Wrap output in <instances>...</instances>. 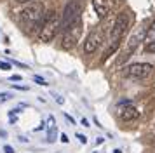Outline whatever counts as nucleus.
<instances>
[{
    "label": "nucleus",
    "instance_id": "nucleus-1",
    "mask_svg": "<svg viewBox=\"0 0 155 153\" xmlns=\"http://www.w3.org/2000/svg\"><path fill=\"white\" fill-rule=\"evenodd\" d=\"M59 24H61V18L56 12H47L44 16V24L40 28V33H38V40L51 42L59 31Z\"/></svg>",
    "mask_w": 155,
    "mask_h": 153
},
{
    "label": "nucleus",
    "instance_id": "nucleus-2",
    "mask_svg": "<svg viewBox=\"0 0 155 153\" xmlns=\"http://www.w3.org/2000/svg\"><path fill=\"white\" fill-rule=\"evenodd\" d=\"M45 14V7L42 2H30L21 11V19L25 23H37L40 21Z\"/></svg>",
    "mask_w": 155,
    "mask_h": 153
},
{
    "label": "nucleus",
    "instance_id": "nucleus-3",
    "mask_svg": "<svg viewBox=\"0 0 155 153\" xmlns=\"http://www.w3.org/2000/svg\"><path fill=\"white\" fill-rule=\"evenodd\" d=\"M80 33H82V23H80V19H77L71 26H68L66 30H64V35H63V49H66V50H70V49H73L75 45H77L78 38H80Z\"/></svg>",
    "mask_w": 155,
    "mask_h": 153
},
{
    "label": "nucleus",
    "instance_id": "nucleus-4",
    "mask_svg": "<svg viewBox=\"0 0 155 153\" xmlns=\"http://www.w3.org/2000/svg\"><path fill=\"white\" fill-rule=\"evenodd\" d=\"M77 19H80V5L78 2H70L66 4L63 11V16H61V24H59V30H66L68 26H71Z\"/></svg>",
    "mask_w": 155,
    "mask_h": 153
},
{
    "label": "nucleus",
    "instance_id": "nucleus-5",
    "mask_svg": "<svg viewBox=\"0 0 155 153\" xmlns=\"http://www.w3.org/2000/svg\"><path fill=\"white\" fill-rule=\"evenodd\" d=\"M152 71H153V66L152 64H148V63H134L131 66H127L126 71H124V75L129 76V78H147V76L152 75Z\"/></svg>",
    "mask_w": 155,
    "mask_h": 153
},
{
    "label": "nucleus",
    "instance_id": "nucleus-6",
    "mask_svg": "<svg viewBox=\"0 0 155 153\" xmlns=\"http://www.w3.org/2000/svg\"><path fill=\"white\" fill-rule=\"evenodd\" d=\"M127 26H129V14L124 11V12H120L117 16V19L113 23V28H112V31H110V38L113 42H119L122 38V35L127 31Z\"/></svg>",
    "mask_w": 155,
    "mask_h": 153
},
{
    "label": "nucleus",
    "instance_id": "nucleus-7",
    "mask_svg": "<svg viewBox=\"0 0 155 153\" xmlns=\"http://www.w3.org/2000/svg\"><path fill=\"white\" fill-rule=\"evenodd\" d=\"M99 44H101V35L98 31H91L84 42V52L85 54H92L99 47Z\"/></svg>",
    "mask_w": 155,
    "mask_h": 153
},
{
    "label": "nucleus",
    "instance_id": "nucleus-8",
    "mask_svg": "<svg viewBox=\"0 0 155 153\" xmlns=\"http://www.w3.org/2000/svg\"><path fill=\"white\" fill-rule=\"evenodd\" d=\"M92 7L99 18H105L112 9V0H92Z\"/></svg>",
    "mask_w": 155,
    "mask_h": 153
},
{
    "label": "nucleus",
    "instance_id": "nucleus-9",
    "mask_svg": "<svg viewBox=\"0 0 155 153\" xmlns=\"http://www.w3.org/2000/svg\"><path fill=\"white\" fill-rule=\"evenodd\" d=\"M140 117V111L136 110L134 106H126L124 110H120V118L124 120V122H133L136 118Z\"/></svg>",
    "mask_w": 155,
    "mask_h": 153
},
{
    "label": "nucleus",
    "instance_id": "nucleus-10",
    "mask_svg": "<svg viewBox=\"0 0 155 153\" xmlns=\"http://www.w3.org/2000/svg\"><path fill=\"white\" fill-rule=\"evenodd\" d=\"M47 141L49 143H54L56 141V120H54V117H49V120H47Z\"/></svg>",
    "mask_w": 155,
    "mask_h": 153
},
{
    "label": "nucleus",
    "instance_id": "nucleus-11",
    "mask_svg": "<svg viewBox=\"0 0 155 153\" xmlns=\"http://www.w3.org/2000/svg\"><path fill=\"white\" fill-rule=\"evenodd\" d=\"M155 40V19L152 21V24L147 28V31H145V44L148 42H153Z\"/></svg>",
    "mask_w": 155,
    "mask_h": 153
},
{
    "label": "nucleus",
    "instance_id": "nucleus-12",
    "mask_svg": "<svg viewBox=\"0 0 155 153\" xmlns=\"http://www.w3.org/2000/svg\"><path fill=\"white\" fill-rule=\"evenodd\" d=\"M117 47H119V42H113L112 45L108 47V50H106V52H105V56H103V61H105V59H106V57H108V56H112L113 52L117 50Z\"/></svg>",
    "mask_w": 155,
    "mask_h": 153
},
{
    "label": "nucleus",
    "instance_id": "nucleus-13",
    "mask_svg": "<svg viewBox=\"0 0 155 153\" xmlns=\"http://www.w3.org/2000/svg\"><path fill=\"white\" fill-rule=\"evenodd\" d=\"M145 50H147V52H153V54H155V40L153 42H148L147 45H145Z\"/></svg>",
    "mask_w": 155,
    "mask_h": 153
},
{
    "label": "nucleus",
    "instance_id": "nucleus-14",
    "mask_svg": "<svg viewBox=\"0 0 155 153\" xmlns=\"http://www.w3.org/2000/svg\"><path fill=\"white\" fill-rule=\"evenodd\" d=\"M11 94H9V92H2V94H0V103H5V101H9V99H11Z\"/></svg>",
    "mask_w": 155,
    "mask_h": 153
},
{
    "label": "nucleus",
    "instance_id": "nucleus-15",
    "mask_svg": "<svg viewBox=\"0 0 155 153\" xmlns=\"http://www.w3.org/2000/svg\"><path fill=\"white\" fill-rule=\"evenodd\" d=\"M9 68H11V64H9V63L0 61V70H9Z\"/></svg>",
    "mask_w": 155,
    "mask_h": 153
},
{
    "label": "nucleus",
    "instance_id": "nucleus-16",
    "mask_svg": "<svg viewBox=\"0 0 155 153\" xmlns=\"http://www.w3.org/2000/svg\"><path fill=\"white\" fill-rule=\"evenodd\" d=\"M77 138H78V141H80L82 145H85V143H87V138H85V136H82V134H77Z\"/></svg>",
    "mask_w": 155,
    "mask_h": 153
},
{
    "label": "nucleus",
    "instance_id": "nucleus-17",
    "mask_svg": "<svg viewBox=\"0 0 155 153\" xmlns=\"http://www.w3.org/2000/svg\"><path fill=\"white\" fill-rule=\"evenodd\" d=\"M35 82L40 83V85H45V80H44V78H40V76H35Z\"/></svg>",
    "mask_w": 155,
    "mask_h": 153
},
{
    "label": "nucleus",
    "instance_id": "nucleus-18",
    "mask_svg": "<svg viewBox=\"0 0 155 153\" xmlns=\"http://www.w3.org/2000/svg\"><path fill=\"white\" fill-rule=\"evenodd\" d=\"M4 151H5V153H14V150H12L11 146H7V145H5V146H4Z\"/></svg>",
    "mask_w": 155,
    "mask_h": 153
},
{
    "label": "nucleus",
    "instance_id": "nucleus-19",
    "mask_svg": "<svg viewBox=\"0 0 155 153\" xmlns=\"http://www.w3.org/2000/svg\"><path fill=\"white\" fill-rule=\"evenodd\" d=\"M61 141H63V143H68L70 139H68V136H66V134H61Z\"/></svg>",
    "mask_w": 155,
    "mask_h": 153
},
{
    "label": "nucleus",
    "instance_id": "nucleus-20",
    "mask_svg": "<svg viewBox=\"0 0 155 153\" xmlns=\"http://www.w3.org/2000/svg\"><path fill=\"white\" fill-rule=\"evenodd\" d=\"M11 80H12V82H14V80L18 82V80H21V76H19V75H12V76H11Z\"/></svg>",
    "mask_w": 155,
    "mask_h": 153
},
{
    "label": "nucleus",
    "instance_id": "nucleus-21",
    "mask_svg": "<svg viewBox=\"0 0 155 153\" xmlns=\"http://www.w3.org/2000/svg\"><path fill=\"white\" fill-rule=\"evenodd\" d=\"M16 2H19V4H30V2H35V0H16Z\"/></svg>",
    "mask_w": 155,
    "mask_h": 153
},
{
    "label": "nucleus",
    "instance_id": "nucleus-22",
    "mask_svg": "<svg viewBox=\"0 0 155 153\" xmlns=\"http://www.w3.org/2000/svg\"><path fill=\"white\" fill-rule=\"evenodd\" d=\"M56 99H58V103H59V104H63V103H64V99H63L61 96H56Z\"/></svg>",
    "mask_w": 155,
    "mask_h": 153
},
{
    "label": "nucleus",
    "instance_id": "nucleus-23",
    "mask_svg": "<svg viewBox=\"0 0 155 153\" xmlns=\"http://www.w3.org/2000/svg\"><path fill=\"white\" fill-rule=\"evenodd\" d=\"M64 117H66V120H70V124H75V120H73V118H71L70 115H64Z\"/></svg>",
    "mask_w": 155,
    "mask_h": 153
},
{
    "label": "nucleus",
    "instance_id": "nucleus-24",
    "mask_svg": "<svg viewBox=\"0 0 155 153\" xmlns=\"http://www.w3.org/2000/svg\"><path fill=\"white\" fill-rule=\"evenodd\" d=\"M82 125H85V127H89V122H87L85 118H82Z\"/></svg>",
    "mask_w": 155,
    "mask_h": 153
}]
</instances>
